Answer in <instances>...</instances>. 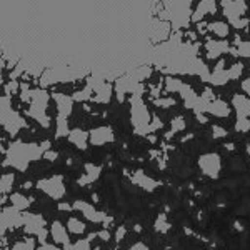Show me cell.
Wrapping results in <instances>:
<instances>
[{
	"label": "cell",
	"mask_w": 250,
	"mask_h": 250,
	"mask_svg": "<svg viewBox=\"0 0 250 250\" xmlns=\"http://www.w3.org/2000/svg\"><path fill=\"white\" fill-rule=\"evenodd\" d=\"M50 147L48 142L45 145H39V144H25V142H14L9 147V154L3 165H10L12 168L20 172H25L29 168V164L32 160L40 159L43 154L47 152V148Z\"/></svg>",
	"instance_id": "cell-1"
},
{
	"label": "cell",
	"mask_w": 250,
	"mask_h": 250,
	"mask_svg": "<svg viewBox=\"0 0 250 250\" xmlns=\"http://www.w3.org/2000/svg\"><path fill=\"white\" fill-rule=\"evenodd\" d=\"M130 120L132 125H134L137 134H150V122H152V115L148 112L147 105L144 104L142 94L135 92L132 94L130 99Z\"/></svg>",
	"instance_id": "cell-2"
},
{
	"label": "cell",
	"mask_w": 250,
	"mask_h": 250,
	"mask_svg": "<svg viewBox=\"0 0 250 250\" xmlns=\"http://www.w3.org/2000/svg\"><path fill=\"white\" fill-rule=\"evenodd\" d=\"M190 5L192 3H184V2H170L167 3L168 10H167V15H168V20H170L172 27L175 30H180L184 27H187L188 23H192V12L190 10Z\"/></svg>",
	"instance_id": "cell-3"
},
{
	"label": "cell",
	"mask_w": 250,
	"mask_h": 250,
	"mask_svg": "<svg viewBox=\"0 0 250 250\" xmlns=\"http://www.w3.org/2000/svg\"><path fill=\"white\" fill-rule=\"evenodd\" d=\"M7 100H9V97L5 94L2 97V125L5 128V132H9L14 137L19 134L20 128L25 127V120L7 104Z\"/></svg>",
	"instance_id": "cell-4"
},
{
	"label": "cell",
	"mask_w": 250,
	"mask_h": 250,
	"mask_svg": "<svg viewBox=\"0 0 250 250\" xmlns=\"http://www.w3.org/2000/svg\"><path fill=\"white\" fill-rule=\"evenodd\" d=\"M37 188L42 190L45 195H48L50 199L60 200L65 195V184H63V177L60 175H52L48 179H42L37 182Z\"/></svg>",
	"instance_id": "cell-5"
},
{
	"label": "cell",
	"mask_w": 250,
	"mask_h": 250,
	"mask_svg": "<svg viewBox=\"0 0 250 250\" xmlns=\"http://www.w3.org/2000/svg\"><path fill=\"white\" fill-rule=\"evenodd\" d=\"M197 165H199V168L202 170V173H205L207 177L217 179L222 170V159L219 154H213V152L212 154H204L199 157Z\"/></svg>",
	"instance_id": "cell-6"
},
{
	"label": "cell",
	"mask_w": 250,
	"mask_h": 250,
	"mask_svg": "<svg viewBox=\"0 0 250 250\" xmlns=\"http://www.w3.org/2000/svg\"><path fill=\"white\" fill-rule=\"evenodd\" d=\"M219 5L222 7V12L227 17L229 23L233 22V20L244 19L249 10V3L242 2V0H225V2H220Z\"/></svg>",
	"instance_id": "cell-7"
},
{
	"label": "cell",
	"mask_w": 250,
	"mask_h": 250,
	"mask_svg": "<svg viewBox=\"0 0 250 250\" xmlns=\"http://www.w3.org/2000/svg\"><path fill=\"white\" fill-rule=\"evenodd\" d=\"M227 52H230V45H229L227 40H217L207 37V42H205V55H207L208 60H219Z\"/></svg>",
	"instance_id": "cell-8"
},
{
	"label": "cell",
	"mask_w": 250,
	"mask_h": 250,
	"mask_svg": "<svg viewBox=\"0 0 250 250\" xmlns=\"http://www.w3.org/2000/svg\"><path fill=\"white\" fill-rule=\"evenodd\" d=\"M74 210H79L87 220H90L92 224H100V222H105V219H107L105 212L97 210L94 205L83 202V200H77V202H74Z\"/></svg>",
	"instance_id": "cell-9"
},
{
	"label": "cell",
	"mask_w": 250,
	"mask_h": 250,
	"mask_svg": "<svg viewBox=\"0 0 250 250\" xmlns=\"http://www.w3.org/2000/svg\"><path fill=\"white\" fill-rule=\"evenodd\" d=\"M48 232H50V237H52V240H54V244L62 245V247L70 245V237H68L70 233H68L67 227L62 224V222H59V220L52 222Z\"/></svg>",
	"instance_id": "cell-10"
},
{
	"label": "cell",
	"mask_w": 250,
	"mask_h": 250,
	"mask_svg": "<svg viewBox=\"0 0 250 250\" xmlns=\"http://www.w3.org/2000/svg\"><path fill=\"white\" fill-rule=\"evenodd\" d=\"M217 2H208V0H202L197 3L195 10L192 12V23H200L204 22L205 15H213L217 14Z\"/></svg>",
	"instance_id": "cell-11"
},
{
	"label": "cell",
	"mask_w": 250,
	"mask_h": 250,
	"mask_svg": "<svg viewBox=\"0 0 250 250\" xmlns=\"http://www.w3.org/2000/svg\"><path fill=\"white\" fill-rule=\"evenodd\" d=\"M52 99H54L55 105H57V112H59L57 117L68 119V115L74 110V99L65 94H52Z\"/></svg>",
	"instance_id": "cell-12"
},
{
	"label": "cell",
	"mask_w": 250,
	"mask_h": 250,
	"mask_svg": "<svg viewBox=\"0 0 250 250\" xmlns=\"http://www.w3.org/2000/svg\"><path fill=\"white\" fill-rule=\"evenodd\" d=\"M205 114H210L213 117H217V119H227V117H230L232 114V107L229 105L227 102H224V100L215 99L213 102L207 104Z\"/></svg>",
	"instance_id": "cell-13"
},
{
	"label": "cell",
	"mask_w": 250,
	"mask_h": 250,
	"mask_svg": "<svg viewBox=\"0 0 250 250\" xmlns=\"http://www.w3.org/2000/svg\"><path fill=\"white\" fill-rule=\"evenodd\" d=\"M232 104L237 119H250V97L245 94H237L233 95Z\"/></svg>",
	"instance_id": "cell-14"
},
{
	"label": "cell",
	"mask_w": 250,
	"mask_h": 250,
	"mask_svg": "<svg viewBox=\"0 0 250 250\" xmlns=\"http://www.w3.org/2000/svg\"><path fill=\"white\" fill-rule=\"evenodd\" d=\"M90 144L92 145H105L114 142V132L110 127H97L90 130Z\"/></svg>",
	"instance_id": "cell-15"
},
{
	"label": "cell",
	"mask_w": 250,
	"mask_h": 250,
	"mask_svg": "<svg viewBox=\"0 0 250 250\" xmlns=\"http://www.w3.org/2000/svg\"><path fill=\"white\" fill-rule=\"evenodd\" d=\"M67 139H68V142L74 144L75 147L80 148V150H85L87 145H88V140H90V135H88L85 130H82V128H72Z\"/></svg>",
	"instance_id": "cell-16"
},
{
	"label": "cell",
	"mask_w": 250,
	"mask_h": 250,
	"mask_svg": "<svg viewBox=\"0 0 250 250\" xmlns=\"http://www.w3.org/2000/svg\"><path fill=\"white\" fill-rule=\"evenodd\" d=\"M208 32H210L217 40H225L230 35V25H229L227 22L215 20V22L208 23Z\"/></svg>",
	"instance_id": "cell-17"
},
{
	"label": "cell",
	"mask_w": 250,
	"mask_h": 250,
	"mask_svg": "<svg viewBox=\"0 0 250 250\" xmlns=\"http://www.w3.org/2000/svg\"><path fill=\"white\" fill-rule=\"evenodd\" d=\"M112 85L110 83H105L104 82L102 85H99L94 90V102L95 104H108L112 100Z\"/></svg>",
	"instance_id": "cell-18"
},
{
	"label": "cell",
	"mask_w": 250,
	"mask_h": 250,
	"mask_svg": "<svg viewBox=\"0 0 250 250\" xmlns=\"http://www.w3.org/2000/svg\"><path fill=\"white\" fill-rule=\"evenodd\" d=\"M132 182L137 184L139 187H142L144 190H148V192L155 190L157 185H159L154 179H150V177L145 175V173H144V172H140V170L134 173V177H132Z\"/></svg>",
	"instance_id": "cell-19"
},
{
	"label": "cell",
	"mask_w": 250,
	"mask_h": 250,
	"mask_svg": "<svg viewBox=\"0 0 250 250\" xmlns=\"http://www.w3.org/2000/svg\"><path fill=\"white\" fill-rule=\"evenodd\" d=\"M229 70L227 68H213V72H210V77L207 82L213 87H222L229 82Z\"/></svg>",
	"instance_id": "cell-20"
},
{
	"label": "cell",
	"mask_w": 250,
	"mask_h": 250,
	"mask_svg": "<svg viewBox=\"0 0 250 250\" xmlns=\"http://www.w3.org/2000/svg\"><path fill=\"white\" fill-rule=\"evenodd\" d=\"M32 202H34V200H32L30 197L22 195V193H12V195H10V205H14V207L17 208V210H20V212L29 210Z\"/></svg>",
	"instance_id": "cell-21"
},
{
	"label": "cell",
	"mask_w": 250,
	"mask_h": 250,
	"mask_svg": "<svg viewBox=\"0 0 250 250\" xmlns=\"http://www.w3.org/2000/svg\"><path fill=\"white\" fill-rule=\"evenodd\" d=\"M67 230L70 235H83L87 230V225L83 224V220L77 219V217H70V219L67 220Z\"/></svg>",
	"instance_id": "cell-22"
},
{
	"label": "cell",
	"mask_w": 250,
	"mask_h": 250,
	"mask_svg": "<svg viewBox=\"0 0 250 250\" xmlns=\"http://www.w3.org/2000/svg\"><path fill=\"white\" fill-rule=\"evenodd\" d=\"M100 175V167H95L92 164H87L85 165V175L80 179V185H85V184H92L99 179Z\"/></svg>",
	"instance_id": "cell-23"
},
{
	"label": "cell",
	"mask_w": 250,
	"mask_h": 250,
	"mask_svg": "<svg viewBox=\"0 0 250 250\" xmlns=\"http://www.w3.org/2000/svg\"><path fill=\"white\" fill-rule=\"evenodd\" d=\"M230 54L237 55V57L250 59V40H242L239 45H237V48L230 47Z\"/></svg>",
	"instance_id": "cell-24"
},
{
	"label": "cell",
	"mask_w": 250,
	"mask_h": 250,
	"mask_svg": "<svg viewBox=\"0 0 250 250\" xmlns=\"http://www.w3.org/2000/svg\"><path fill=\"white\" fill-rule=\"evenodd\" d=\"M55 122H57V127H55V137H57V139L68 137V134H70V128H68V119L57 117Z\"/></svg>",
	"instance_id": "cell-25"
},
{
	"label": "cell",
	"mask_w": 250,
	"mask_h": 250,
	"mask_svg": "<svg viewBox=\"0 0 250 250\" xmlns=\"http://www.w3.org/2000/svg\"><path fill=\"white\" fill-rule=\"evenodd\" d=\"M14 182H15V175L14 173H9V172H5L2 175V195H3V202L7 200V193H10L12 190V187H14Z\"/></svg>",
	"instance_id": "cell-26"
},
{
	"label": "cell",
	"mask_w": 250,
	"mask_h": 250,
	"mask_svg": "<svg viewBox=\"0 0 250 250\" xmlns=\"http://www.w3.org/2000/svg\"><path fill=\"white\" fill-rule=\"evenodd\" d=\"M182 83H184L182 79H177V77H172V75H168V77H165V90H167L168 94L179 92L180 87H182Z\"/></svg>",
	"instance_id": "cell-27"
},
{
	"label": "cell",
	"mask_w": 250,
	"mask_h": 250,
	"mask_svg": "<svg viewBox=\"0 0 250 250\" xmlns=\"http://www.w3.org/2000/svg\"><path fill=\"white\" fill-rule=\"evenodd\" d=\"M244 63H240V62H235V63H232L230 67L227 68L229 70V79L230 80H237V79H240L242 77V74H244Z\"/></svg>",
	"instance_id": "cell-28"
},
{
	"label": "cell",
	"mask_w": 250,
	"mask_h": 250,
	"mask_svg": "<svg viewBox=\"0 0 250 250\" xmlns=\"http://www.w3.org/2000/svg\"><path fill=\"white\" fill-rule=\"evenodd\" d=\"M168 229H170V224L167 222V217H165L164 213H160L155 222V230L160 233H165V232H168Z\"/></svg>",
	"instance_id": "cell-29"
},
{
	"label": "cell",
	"mask_w": 250,
	"mask_h": 250,
	"mask_svg": "<svg viewBox=\"0 0 250 250\" xmlns=\"http://www.w3.org/2000/svg\"><path fill=\"white\" fill-rule=\"evenodd\" d=\"M170 128H172V134H177V132L185 130V120H184V117H180V115L173 117V119L170 120Z\"/></svg>",
	"instance_id": "cell-30"
},
{
	"label": "cell",
	"mask_w": 250,
	"mask_h": 250,
	"mask_svg": "<svg viewBox=\"0 0 250 250\" xmlns=\"http://www.w3.org/2000/svg\"><path fill=\"white\" fill-rule=\"evenodd\" d=\"M175 99H172V97H159V99H155V105L160 107V108H170L175 105Z\"/></svg>",
	"instance_id": "cell-31"
},
{
	"label": "cell",
	"mask_w": 250,
	"mask_h": 250,
	"mask_svg": "<svg viewBox=\"0 0 250 250\" xmlns=\"http://www.w3.org/2000/svg\"><path fill=\"white\" fill-rule=\"evenodd\" d=\"M35 239H25L23 242H19L12 250H35Z\"/></svg>",
	"instance_id": "cell-32"
},
{
	"label": "cell",
	"mask_w": 250,
	"mask_h": 250,
	"mask_svg": "<svg viewBox=\"0 0 250 250\" xmlns=\"http://www.w3.org/2000/svg\"><path fill=\"white\" fill-rule=\"evenodd\" d=\"M235 130L237 132H249L250 130V119H237Z\"/></svg>",
	"instance_id": "cell-33"
},
{
	"label": "cell",
	"mask_w": 250,
	"mask_h": 250,
	"mask_svg": "<svg viewBox=\"0 0 250 250\" xmlns=\"http://www.w3.org/2000/svg\"><path fill=\"white\" fill-rule=\"evenodd\" d=\"M227 135V130L220 125H212V137L213 139H224Z\"/></svg>",
	"instance_id": "cell-34"
},
{
	"label": "cell",
	"mask_w": 250,
	"mask_h": 250,
	"mask_svg": "<svg viewBox=\"0 0 250 250\" xmlns=\"http://www.w3.org/2000/svg\"><path fill=\"white\" fill-rule=\"evenodd\" d=\"M35 250H63L60 245L57 244H50V242H43V244H40Z\"/></svg>",
	"instance_id": "cell-35"
},
{
	"label": "cell",
	"mask_w": 250,
	"mask_h": 250,
	"mask_svg": "<svg viewBox=\"0 0 250 250\" xmlns=\"http://www.w3.org/2000/svg\"><path fill=\"white\" fill-rule=\"evenodd\" d=\"M125 235H127V229H125L124 225L117 227V230H115V240L117 242H122L125 239Z\"/></svg>",
	"instance_id": "cell-36"
},
{
	"label": "cell",
	"mask_w": 250,
	"mask_h": 250,
	"mask_svg": "<svg viewBox=\"0 0 250 250\" xmlns=\"http://www.w3.org/2000/svg\"><path fill=\"white\" fill-rule=\"evenodd\" d=\"M17 88H20V85L17 82H15V80H10V83H7L5 85V90H7V94H15V92H17Z\"/></svg>",
	"instance_id": "cell-37"
},
{
	"label": "cell",
	"mask_w": 250,
	"mask_h": 250,
	"mask_svg": "<svg viewBox=\"0 0 250 250\" xmlns=\"http://www.w3.org/2000/svg\"><path fill=\"white\" fill-rule=\"evenodd\" d=\"M127 250H148V247L144 242H135V244H132Z\"/></svg>",
	"instance_id": "cell-38"
},
{
	"label": "cell",
	"mask_w": 250,
	"mask_h": 250,
	"mask_svg": "<svg viewBox=\"0 0 250 250\" xmlns=\"http://www.w3.org/2000/svg\"><path fill=\"white\" fill-rule=\"evenodd\" d=\"M242 90H244L245 95L250 97V77H247L244 82H242Z\"/></svg>",
	"instance_id": "cell-39"
},
{
	"label": "cell",
	"mask_w": 250,
	"mask_h": 250,
	"mask_svg": "<svg viewBox=\"0 0 250 250\" xmlns=\"http://www.w3.org/2000/svg\"><path fill=\"white\" fill-rule=\"evenodd\" d=\"M97 235H99V237H100V240H104V242H108V240H110V232H108L107 229L100 230L99 233H97Z\"/></svg>",
	"instance_id": "cell-40"
},
{
	"label": "cell",
	"mask_w": 250,
	"mask_h": 250,
	"mask_svg": "<svg viewBox=\"0 0 250 250\" xmlns=\"http://www.w3.org/2000/svg\"><path fill=\"white\" fill-rule=\"evenodd\" d=\"M43 157H45L47 160H50V162H54V160H57V154H55V152H50V150H47L45 154H43Z\"/></svg>",
	"instance_id": "cell-41"
}]
</instances>
